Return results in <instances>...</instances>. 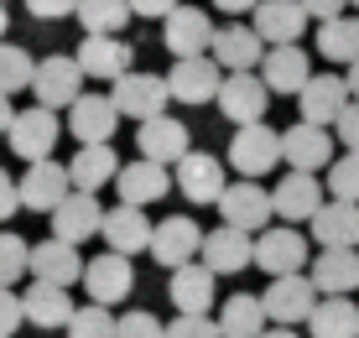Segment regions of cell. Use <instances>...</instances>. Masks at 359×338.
<instances>
[{"label": "cell", "mask_w": 359, "mask_h": 338, "mask_svg": "<svg viewBox=\"0 0 359 338\" xmlns=\"http://www.w3.org/2000/svg\"><path fill=\"white\" fill-rule=\"evenodd\" d=\"M261 302H266V318L276 323V328H297V323H307L318 312L323 292L313 286L307 271H297V276H271V286L261 292Z\"/></svg>", "instance_id": "cell-1"}, {"label": "cell", "mask_w": 359, "mask_h": 338, "mask_svg": "<svg viewBox=\"0 0 359 338\" xmlns=\"http://www.w3.org/2000/svg\"><path fill=\"white\" fill-rule=\"evenodd\" d=\"M276 161H287V156H281V130H271L266 120L234 130V141H229V172L261 182L266 172H276Z\"/></svg>", "instance_id": "cell-2"}, {"label": "cell", "mask_w": 359, "mask_h": 338, "mask_svg": "<svg viewBox=\"0 0 359 338\" xmlns=\"http://www.w3.org/2000/svg\"><path fill=\"white\" fill-rule=\"evenodd\" d=\"M214 208H219L224 224H234V229H245V234H261V229H271V219H276V198H271V187H261L255 177L229 182Z\"/></svg>", "instance_id": "cell-3"}, {"label": "cell", "mask_w": 359, "mask_h": 338, "mask_svg": "<svg viewBox=\"0 0 359 338\" xmlns=\"http://www.w3.org/2000/svg\"><path fill=\"white\" fill-rule=\"evenodd\" d=\"M68 125L57 120V109H47V104H32V109H16V125H11V151H16L21 161H47L53 156V146H57V135H63Z\"/></svg>", "instance_id": "cell-4"}, {"label": "cell", "mask_w": 359, "mask_h": 338, "mask_svg": "<svg viewBox=\"0 0 359 338\" xmlns=\"http://www.w3.org/2000/svg\"><path fill=\"white\" fill-rule=\"evenodd\" d=\"M109 99H115V109L126 120H156V115H167V79L162 73H141V68H130L126 79H115V89H109Z\"/></svg>", "instance_id": "cell-5"}, {"label": "cell", "mask_w": 359, "mask_h": 338, "mask_svg": "<svg viewBox=\"0 0 359 338\" xmlns=\"http://www.w3.org/2000/svg\"><path fill=\"white\" fill-rule=\"evenodd\" d=\"M32 94H36V104H47V109H73L83 99L79 58H63V53L42 58V62H36V79H32Z\"/></svg>", "instance_id": "cell-6"}, {"label": "cell", "mask_w": 359, "mask_h": 338, "mask_svg": "<svg viewBox=\"0 0 359 338\" xmlns=\"http://www.w3.org/2000/svg\"><path fill=\"white\" fill-rule=\"evenodd\" d=\"M214 36H219V27L208 21L203 6H177L162 21V42H167L172 58H208L214 53Z\"/></svg>", "instance_id": "cell-7"}, {"label": "cell", "mask_w": 359, "mask_h": 338, "mask_svg": "<svg viewBox=\"0 0 359 338\" xmlns=\"http://www.w3.org/2000/svg\"><path fill=\"white\" fill-rule=\"evenodd\" d=\"M349 104H354L349 79H339V73H313V79H307V89L297 94V115H302L307 125H323V130H333Z\"/></svg>", "instance_id": "cell-8"}, {"label": "cell", "mask_w": 359, "mask_h": 338, "mask_svg": "<svg viewBox=\"0 0 359 338\" xmlns=\"http://www.w3.org/2000/svg\"><path fill=\"white\" fill-rule=\"evenodd\" d=\"M83 292H89V302H99V307L126 302V297L135 292V266H130V255H120V250L94 255L89 266H83Z\"/></svg>", "instance_id": "cell-9"}, {"label": "cell", "mask_w": 359, "mask_h": 338, "mask_svg": "<svg viewBox=\"0 0 359 338\" xmlns=\"http://www.w3.org/2000/svg\"><path fill=\"white\" fill-rule=\"evenodd\" d=\"M73 193V172H68V161H32L27 172H21V208L27 214H53L57 203Z\"/></svg>", "instance_id": "cell-10"}, {"label": "cell", "mask_w": 359, "mask_h": 338, "mask_svg": "<svg viewBox=\"0 0 359 338\" xmlns=\"http://www.w3.org/2000/svg\"><path fill=\"white\" fill-rule=\"evenodd\" d=\"M151 260H156L162 271H177V266H193V260H203V229H198V219L172 214V219L156 224Z\"/></svg>", "instance_id": "cell-11"}, {"label": "cell", "mask_w": 359, "mask_h": 338, "mask_svg": "<svg viewBox=\"0 0 359 338\" xmlns=\"http://www.w3.org/2000/svg\"><path fill=\"white\" fill-rule=\"evenodd\" d=\"M255 266L266 276H297L307 266V240L297 234V224H271L255 234Z\"/></svg>", "instance_id": "cell-12"}, {"label": "cell", "mask_w": 359, "mask_h": 338, "mask_svg": "<svg viewBox=\"0 0 359 338\" xmlns=\"http://www.w3.org/2000/svg\"><path fill=\"white\" fill-rule=\"evenodd\" d=\"M219 115L234 120V125H255L266 120V104H271V89L261 79V68L255 73H224V89H219Z\"/></svg>", "instance_id": "cell-13"}, {"label": "cell", "mask_w": 359, "mask_h": 338, "mask_svg": "<svg viewBox=\"0 0 359 338\" xmlns=\"http://www.w3.org/2000/svg\"><path fill=\"white\" fill-rule=\"evenodd\" d=\"M167 89L177 104H208V99H219V89H224V68L214 62V53L208 58H177L167 73Z\"/></svg>", "instance_id": "cell-14"}, {"label": "cell", "mask_w": 359, "mask_h": 338, "mask_svg": "<svg viewBox=\"0 0 359 338\" xmlns=\"http://www.w3.org/2000/svg\"><path fill=\"white\" fill-rule=\"evenodd\" d=\"M172 177H177V193L188 198V203H219L224 187H229L224 161H219L214 151H188L177 167H172Z\"/></svg>", "instance_id": "cell-15"}, {"label": "cell", "mask_w": 359, "mask_h": 338, "mask_svg": "<svg viewBox=\"0 0 359 338\" xmlns=\"http://www.w3.org/2000/svg\"><path fill=\"white\" fill-rule=\"evenodd\" d=\"M266 36L250 27V21H229V27H219V36H214V62L224 73H255L266 62Z\"/></svg>", "instance_id": "cell-16"}, {"label": "cell", "mask_w": 359, "mask_h": 338, "mask_svg": "<svg viewBox=\"0 0 359 338\" xmlns=\"http://www.w3.org/2000/svg\"><path fill=\"white\" fill-rule=\"evenodd\" d=\"M120 130V109L109 94H83L79 104L68 109V135L79 146H109Z\"/></svg>", "instance_id": "cell-17"}, {"label": "cell", "mask_w": 359, "mask_h": 338, "mask_svg": "<svg viewBox=\"0 0 359 338\" xmlns=\"http://www.w3.org/2000/svg\"><path fill=\"white\" fill-rule=\"evenodd\" d=\"M307 21H313V11H307L302 0H261L250 27L266 36V47H297L302 32H307Z\"/></svg>", "instance_id": "cell-18"}, {"label": "cell", "mask_w": 359, "mask_h": 338, "mask_svg": "<svg viewBox=\"0 0 359 338\" xmlns=\"http://www.w3.org/2000/svg\"><path fill=\"white\" fill-rule=\"evenodd\" d=\"M271 198H276V219L281 224H313L318 208L328 203L318 172H287V177L271 187Z\"/></svg>", "instance_id": "cell-19"}, {"label": "cell", "mask_w": 359, "mask_h": 338, "mask_svg": "<svg viewBox=\"0 0 359 338\" xmlns=\"http://www.w3.org/2000/svg\"><path fill=\"white\" fill-rule=\"evenodd\" d=\"M104 245L120 250V255H151V240H156V224L146 208L135 203H120V208H104Z\"/></svg>", "instance_id": "cell-20"}, {"label": "cell", "mask_w": 359, "mask_h": 338, "mask_svg": "<svg viewBox=\"0 0 359 338\" xmlns=\"http://www.w3.org/2000/svg\"><path fill=\"white\" fill-rule=\"evenodd\" d=\"M281 156H287L292 172H328L333 167V135L323 125L297 120V125L281 130Z\"/></svg>", "instance_id": "cell-21"}, {"label": "cell", "mask_w": 359, "mask_h": 338, "mask_svg": "<svg viewBox=\"0 0 359 338\" xmlns=\"http://www.w3.org/2000/svg\"><path fill=\"white\" fill-rule=\"evenodd\" d=\"M203 266L214 276H240L245 266H255V234L234 229V224H219V229L203 234Z\"/></svg>", "instance_id": "cell-22"}, {"label": "cell", "mask_w": 359, "mask_h": 338, "mask_svg": "<svg viewBox=\"0 0 359 338\" xmlns=\"http://www.w3.org/2000/svg\"><path fill=\"white\" fill-rule=\"evenodd\" d=\"M135 146H141L146 161H162V167H177L182 156L193 151V130L172 115H156V120H141L135 130Z\"/></svg>", "instance_id": "cell-23"}, {"label": "cell", "mask_w": 359, "mask_h": 338, "mask_svg": "<svg viewBox=\"0 0 359 338\" xmlns=\"http://www.w3.org/2000/svg\"><path fill=\"white\" fill-rule=\"evenodd\" d=\"M79 68H83V79H99V83H115V79H126L130 73V58H135V47L126 42V36H83L79 42Z\"/></svg>", "instance_id": "cell-24"}, {"label": "cell", "mask_w": 359, "mask_h": 338, "mask_svg": "<svg viewBox=\"0 0 359 338\" xmlns=\"http://www.w3.org/2000/svg\"><path fill=\"white\" fill-rule=\"evenodd\" d=\"M47 219H53V234H57V240H68V245H83V240H94V234L104 229V208H99V198L94 193H79V187H73Z\"/></svg>", "instance_id": "cell-25"}, {"label": "cell", "mask_w": 359, "mask_h": 338, "mask_svg": "<svg viewBox=\"0 0 359 338\" xmlns=\"http://www.w3.org/2000/svg\"><path fill=\"white\" fill-rule=\"evenodd\" d=\"M172 182H177V177H172L162 161H146V156L126 161V167H120V177H115V187H120V203H135V208L162 203Z\"/></svg>", "instance_id": "cell-26"}, {"label": "cell", "mask_w": 359, "mask_h": 338, "mask_svg": "<svg viewBox=\"0 0 359 338\" xmlns=\"http://www.w3.org/2000/svg\"><path fill=\"white\" fill-rule=\"evenodd\" d=\"M83 266L89 260H79V245H68V240H42V245H32V281H53V286H73V281H83Z\"/></svg>", "instance_id": "cell-27"}, {"label": "cell", "mask_w": 359, "mask_h": 338, "mask_svg": "<svg viewBox=\"0 0 359 338\" xmlns=\"http://www.w3.org/2000/svg\"><path fill=\"white\" fill-rule=\"evenodd\" d=\"M214 271L203 266V260H193V266H177L172 271V281H167V297H172V307L177 312H198V318H208V307H214Z\"/></svg>", "instance_id": "cell-28"}, {"label": "cell", "mask_w": 359, "mask_h": 338, "mask_svg": "<svg viewBox=\"0 0 359 338\" xmlns=\"http://www.w3.org/2000/svg\"><path fill=\"white\" fill-rule=\"evenodd\" d=\"M313 240L323 250H359V203H344V198H328L313 219Z\"/></svg>", "instance_id": "cell-29"}, {"label": "cell", "mask_w": 359, "mask_h": 338, "mask_svg": "<svg viewBox=\"0 0 359 338\" xmlns=\"http://www.w3.org/2000/svg\"><path fill=\"white\" fill-rule=\"evenodd\" d=\"M21 302H27V323L32 328H68L73 323V297L68 286H53V281H32L27 292H21Z\"/></svg>", "instance_id": "cell-30"}, {"label": "cell", "mask_w": 359, "mask_h": 338, "mask_svg": "<svg viewBox=\"0 0 359 338\" xmlns=\"http://www.w3.org/2000/svg\"><path fill=\"white\" fill-rule=\"evenodd\" d=\"M313 286L323 297H349L359 292V250H323V255H313Z\"/></svg>", "instance_id": "cell-31"}, {"label": "cell", "mask_w": 359, "mask_h": 338, "mask_svg": "<svg viewBox=\"0 0 359 338\" xmlns=\"http://www.w3.org/2000/svg\"><path fill=\"white\" fill-rule=\"evenodd\" d=\"M261 79H266V89L271 94H302L307 89V79H313V68H307V53L302 47H271L266 62H261Z\"/></svg>", "instance_id": "cell-32"}, {"label": "cell", "mask_w": 359, "mask_h": 338, "mask_svg": "<svg viewBox=\"0 0 359 338\" xmlns=\"http://www.w3.org/2000/svg\"><path fill=\"white\" fill-rule=\"evenodd\" d=\"M266 328H271V318H266L261 297H250V292L224 297V307H219V333L224 338H261Z\"/></svg>", "instance_id": "cell-33"}, {"label": "cell", "mask_w": 359, "mask_h": 338, "mask_svg": "<svg viewBox=\"0 0 359 338\" xmlns=\"http://www.w3.org/2000/svg\"><path fill=\"white\" fill-rule=\"evenodd\" d=\"M68 172H73V187H79V193H99L104 182L120 177V156H115V146H79L73 161H68Z\"/></svg>", "instance_id": "cell-34"}, {"label": "cell", "mask_w": 359, "mask_h": 338, "mask_svg": "<svg viewBox=\"0 0 359 338\" xmlns=\"http://www.w3.org/2000/svg\"><path fill=\"white\" fill-rule=\"evenodd\" d=\"M313 338H359V302L354 297H323L318 312L307 318Z\"/></svg>", "instance_id": "cell-35"}, {"label": "cell", "mask_w": 359, "mask_h": 338, "mask_svg": "<svg viewBox=\"0 0 359 338\" xmlns=\"http://www.w3.org/2000/svg\"><path fill=\"white\" fill-rule=\"evenodd\" d=\"M318 53L328 62H344V68H354L359 62V16H333V21H318Z\"/></svg>", "instance_id": "cell-36"}, {"label": "cell", "mask_w": 359, "mask_h": 338, "mask_svg": "<svg viewBox=\"0 0 359 338\" xmlns=\"http://www.w3.org/2000/svg\"><path fill=\"white\" fill-rule=\"evenodd\" d=\"M130 16H135V11H130V0H79L83 36H120Z\"/></svg>", "instance_id": "cell-37"}, {"label": "cell", "mask_w": 359, "mask_h": 338, "mask_svg": "<svg viewBox=\"0 0 359 338\" xmlns=\"http://www.w3.org/2000/svg\"><path fill=\"white\" fill-rule=\"evenodd\" d=\"M36 79V58L16 42H0V94H21Z\"/></svg>", "instance_id": "cell-38"}, {"label": "cell", "mask_w": 359, "mask_h": 338, "mask_svg": "<svg viewBox=\"0 0 359 338\" xmlns=\"http://www.w3.org/2000/svg\"><path fill=\"white\" fill-rule=\"evenodd\" d=\"M21 276H32V245L16 229H0V286H16Z\"/></svg>", "instance_id": "cell-39"}, {"label": "cell", "mask_w": 359, "mask_h": 338, "mask_svg": "<svg viewBox=\"0 0 359 338\" xmlns=\"http://www.w3.org/2000/svg\"><path fill=\"white\" fill-rule=\"evenodd\" d=\"M63 333H68V338H120V318H115L109 307L89 302V307L73 312V323H68Z\"/></svg>", "instance_id": "cell-40"}, {"label": "cell", "mask_w": 359, "mask_h": 338, "mask_svg": "<svg viewBox=\"0 0 359 338\" xmlns=\"http://www.w3.org/2000/svg\"><path fill=\"white\" fill-rule=\"evenodd\" d=\"M328 193L344 198V203H359V151L333 156V167H328Z\"/></svg>", "instance_id": "cell-41"}, {"label": "cell", "mask_w": 359, "mask_h": 338, "mask_svg": "<svg viewBox=\"0 0 359 338\" xmlns=\"http://www.w3.org/2000/svg\"><path fill=\"white\" fill-rule=\"evenodd\" d=\"M120 338H167V323L156 318V312H146V307H130L126 318H120Z\"/></svg>", "instance_id": "cell-42"}, {"label": "cell", "mask_w": 359, "mask_h": 338, "mask_svg": "<svg viewBox=\"0 0 359 338\" xmlns=\"http://www.w3.org/2000/svg\"><path fill=\"white\" fill-rule=\"evenodd\" d=\"M167 338H224L219 333V318H198V312H177L167 323Z\"/></svg>", "instance_id": "cell-43"}, {"label": "cell", "mask_w": 359, "mask_h": 338, "mask_svg": "<svg viewBox=\"0 0 359 338\" xmlns=\"http://www.w3.org/2000/svg\"><path fill=\"white\" fill-rule=\"evenodd\" d=\"M27 323V302L16 286H0V338H16V328Z\"/></svg>", "instance_id": "cell-44"}, {"label": "cell", "mask_w": 359, "mask_h": 338, "mask_svg": "<svg viewBox=\"0 0 359 338\" xmlns=\"http://www.w3.org/2000/svg\"><path fill=\"white\" fill-rule=\"evenodd\" d=\"M27 11L36 21H63V16H79V0H27Z\"/></svg>", "instance_id": "cell-45"}, {"label": "cell", "mask_w": 359, "mask_h": 338, "mask_svg": "<svg viewBox=\"0 0 359 338\" xmlns=\"http://www.w3.org/2000/svg\"><path fill=\"white\" fill-rule=\"evenodd\" d=\"M333 135L344 141V151H359V99H354V104H349V109L339 115V125H333Z\"/></svg>", "instance_id": "cell-46"}, {"label": "cell", "mask_w": 359, "mask_h": 338, "mask_svg": "<svg viewBox=\"0 0 359 338\" xmlns=\"http://www.w3.org/2000/svg\"><path fill=\"white\" fill-rule=\"evenodd\" d=\"M21 214V182L11 177V172H0V224Z\"/></svg>", "instance_id": "cell-47"}, {"label": "cell", "mask_w": 359, "mask_h": 338, "mask_svg": "<svg viewBox=\"0 0 359 338\" xmlns=\"http://www.w3.org/2000/svg\"><path fill=\"white\" fill-rule=\"evenodd\" d=\"M177 6H182V0H130V11H135V16H151V21H167Z\"/></svg>", "instance_id": "cell-48"}, {"label": "cell", "mask_w": 359, "mask_h": 338, "mask_svg": "<svg viewBox=\"0 0 359 338\" xmlns=\"http://www.w3.org/2000/svg\"><path fill=\"white\" fill-rule=\"evenodd\" d=\"M307 11H313V21H333V16H344V6L349 0H302Z\"/></svg>", "instance_id": "cell-49"}, {"label": "cell", "mask_w": 359, "mask_h": 338, "mask_svg": "<svg viewBox=\"0 0 359 338\" xmlns=\"http://www.w3.org/2000/svg\"><path fill=\"white\" fill-rule=\"evenodd\" d=\"M255 6H261V0H214V11H224V16H255Z\"/></svg>", "instance_id": "cell-50"}, {"label": "cell", "mask_w": 359, "mask_h": 338, "mask_svg": "<svg viewBox=\"0 0 359 338\" xmlns=\"http://www.w3.org/2000/svg\"><path fill=\"white\" fill-rule=\"evenodd\" d=\"M11 125H16V109H11V94H0V135H11Z\"/></svg>", "instance_id": "cell-51"}, {"label": "cell", "mask_w": 359, "mask_h": 338, "mask_svg": "<svg viewBox=\"0 0 359 338\" xmlns=\"http://www.w3.org/2000/svg\"><path fill=\"white\" fill-rule=\"evenodd\" d=\"M261 338H297V328H276V323H271V328H266Z\"/></svg>", "instance_id": "cell-52"}, {"label": "cell", "mask_w": 359, "mask_h": 338, "mask_svg": "<svg viewBox=\"0 0 359 338\" xmlns=\"http://www.w3.org/2000/svg\"><path fill=\"white\" fill-rule=\"evenodd\" d=\"M344 79H349V94L359 99V62H354V68H349V73H344Z\"/></svg>", "instance_id": "cell-53"}, {"label": "cell", "mask_w": 359, "mask_h": 338, "mask_svg": "<svg viewBox=\"0 0 359 338\" xmlns=\"http://www.w3.org/2000/svg\"><path fill=\"white\" fill-rule=\"evenodd\" d=\"M6 32H11V16H6V0H0V42H6Z\"/></svg>", "instance_id": "cell-54"}, {"label": "cell", "mask_w": 359, "mask_h": 338, "mask_svg": "<svg viewBox=\"0 0 359 338\" xmlns=\"http://www.w3.org/2000/svg\"><path fill=\"white\" fill-rule=\"evenodd\" d=\"M349 6H354V11H359V0H349Z\"/></svg>", "instance_id": "cell-55"}]
</instances>
